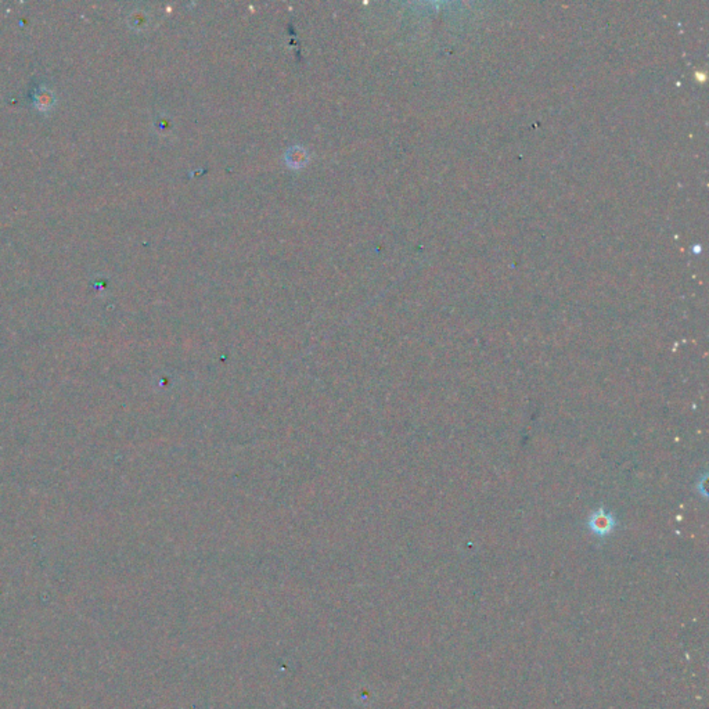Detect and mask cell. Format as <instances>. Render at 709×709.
Wrapping results in <instances>:
<instances>
[{
    "mask_svg": "<svg viewBox=\"0 0 709 709\" xmlns=\"http://www.w3.org/2000/svg\"><path fill=\"white\" fill-rule=\"evenodd\" d=\"M615 526H617L615 517L612 516L611 513H607L604 509H600V510L591 513V516L589 517V519H587L589 531L598 538L608 536L610 533H612Z\"/></svg>",
    "mask_w": 709,
    "mask_h": 709,
    "instance_id": "1",
    "label": "cell"
}]
</instances>
